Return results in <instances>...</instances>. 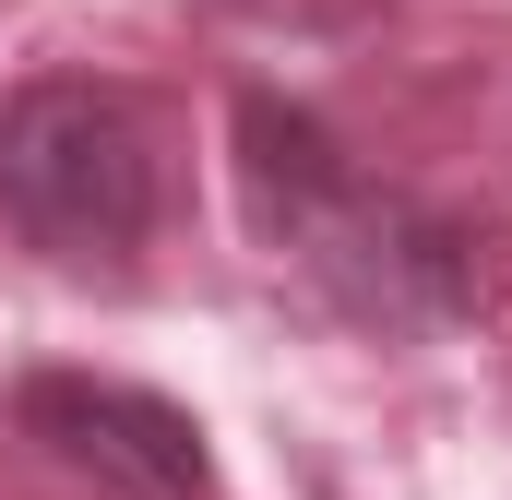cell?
<instances>
[{
	"label": "cell",
	"mask_w": 512,
	"mask_h": 500,
	"mask_svg": "<svg viewBox=\"0 0 512 500\" xmlns=\"http://www.w3.org/2000/svg\"><path fill=\"white\" fill-rule=\"evenodd\" d=\"M227 143H239V203H251V239L322 298V310H346L358 334H453L477 298H489V262H477V227L465 215H441V203H417V191H393L370 179L334 120H310L298 96H274L251 84L239 108H227Z\"/></svg>",
	"instance_id": "6da1fadb"
},
{
	"label": "cell",
	"mask_w": 512,
	"mask_h": 500,
	"mask_svg": "<svg viewBox=\"0 0 512 500\" xmlns=\"http://www.w3.org/2000/svg\"><path fill=\"white\" fill-rule=\"evenodd\" d=\"M0 215L12 239L60 274H96L120 286L155 215H167V143H155V108L131 84H96V72H36L0 96Z\"/></svg>",
	"instance_id": "7a4b0ae2"
},
{
	"label": "cell",
	"mask_w": 512,
	"mask_h": 500,
	"mask_svg": "<svg viewBox=\"0 0 512 500\" xmlns=\"http://www.w3.org/2000/svg\"><path fill=\"white\" fill-rule=\"evenodd\" d=\"M12 429L84 477L96 500H215V453H203V417L143 393L108 370H24L12 381Z\"/></svg>",
	"instance_id": "3957f363"
}]
</instances>
